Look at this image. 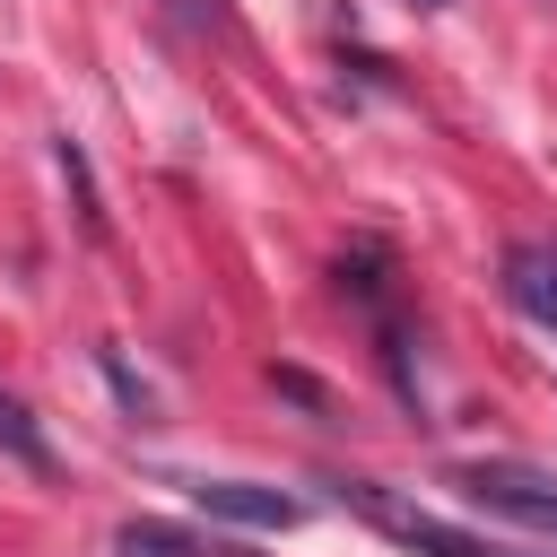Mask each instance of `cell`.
<instances>
[{
    "instance_id": "obj_5",
    "label": "cell",
    "mask_w": 557,
    "mask_h": 557,
    "mask_svg": "<svg viewBox=\"0 0 557 557\" xmlns=\"http://www.w3.org/2000/svg\"><path fill=\"white\" fill-rule=\"evenodd\" d=\"M113 548H122V557H244V548L200 540V531H183V522H122Z\"/></svg>"
},
{
    "instance_id": "obj_8",
    "label": "cell",
    "mask_w": 557,
    "mask_h": 557,
    "mask_svg": "<svg viewBox=\"0 0 557 557\" xmlns=\"http://www.w3.org/2000/svg\"><path fill=\"white\" fill-rule=\"evenodd\" d=\"M157 9H165V26H174V35H191V44L226 26V9H218V0H157Z\"/></svg>"
},
{
    "instance_id": "obj_4",
    "label": "cell",
    "mask_w": 557,
    "mask_h": 557,
    "mask_svg": "<svg viewBox=\"0 0 557 557\" xmlns=\"http://www.w3.org/2000/svg\"><path fill=\"white\" fill-rule=\"evenodd\" d=\"M505 296H513L540 331H557V244H513V252H505Z\"/></svg>"
},
{
    "instance_id": "obj_10",
    "label": "cell",
    "mask_w": 557,
    "mask_h": 557,
    "mask_svg": "<svg viewBox=\"0 0 557 557\" xmlns=\"http://www.w3.org/2000/svg\"><path fill=\"white\" fill-rule=\"evenodd\" d=\"M278 392H287V400H305V409H331V392H322L313 374H296V366H278Z\"/></svg>"
},
{
    "instance_id": "obj_3",
    "label": "cell",
    "mask_w": 557,
    "mask_h": 557,
    "mask_svg": "<svg viewBox=\"0 0 557 557\" xmlns=\"http://www.w3.org/2000/svg\"><path fill=\"white\" fill-rule=\"evenodd\" d=\"M209 522H244V531H296L305 505L287 487H261V479H174Z\"/></svg>"
},
{
    "instance_id": "obj_9",
    "label": "cell",
    "mask_w": 557,
    "mask_h": 557,
    "mask_svg": "<svg viewBox=\"0 0 557 557\" xmlns=\"http://www.w3.org/2000/svg\"><path fill=\"white\" fill-rule=\"evenodd\" d=\"M104 374H113V392H122V409H131V418H148V409H157V400H148V383H139V374H131L113 348H104Z\"/></svg>"
},
{
    "instance_id": "obj_2",
    "label": "cell",
    "mask_w": 557,
    "mask_h": 557,
    "mask_svg": "<svg viewBox=\"0 0 557 557\" xmlns=\"http://www.w3.org/2000/svg\"><path fill=\"white\" fill-rule=\"evenodd\" d=\"M348 513H366L383 540H400V548H418V557H522V548H496V540H479V531H461V522H444V513H426V505H400L392 487H374V479H322Z\"/></svg>"
},
{
    "instance_id": "obj_1",
    "label": "cell",
    "mask_w": 557,
    "mask_h": 557,
    "mask_svg": "<svg viewBox=\"0 0 557 557\" xmlns=\"http://www.w3.org/2000/svg\"><path fill=\"white\" fill-rule=\"evenodd\" d=\"M444 487H453L461 505L496 513V522H522V531H548V540H557V470H540V461H505V453L453 461Z\"/></svg>"
},
{
    "instance_id": "obj_6",
    "label": "cell",
    "mask_w": 557,
    "mask_h": 557,
    "mask_svg": "<svg viewBox=\"0 0 557 557\" xmlns=\"http://www.w3.org/2000/svg\"><path fill=\"white\" fill-rule=\"evenodd\" d=\"M0 453H9L17 470H52V444H44V426L26 418L17 392H0Z\"/></svg>"
},
{
    "instance_id": "obj_7",
    "label": "cell",
    "mask_w": 557,
    "mask_h": 557,
    "mask_svg": "<svg viewBox=\"0 0 557 557\" xmlns=\"http://www.w3.org/2000/svg\"><path fill=\"white\" fill-rule=\"evenodd\" d=\"M52 157H61V183H70V200H78V226L104 244V200H96V174H87V157H78V139H52Z\"/></svg>"
},
{
    "instance_id": "obj_11",
    "label": "cell",
    "mask_w": 557,
    "mask_h": 557,
    "mask_svg": "<svg viewBox=\"0 0 557 557\" xmlns=\"http://www.w3.org/2000/svg\"><path fill=\"white\" fill-rule=\"evenodd\" d=\"M418 9H444V0H418Z\"/></svg>"
}]
</instances>
